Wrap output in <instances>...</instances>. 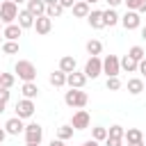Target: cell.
I'll return each instance as SVG.
<instances>
[{
    "label": "cell",
    "instance_id": "obj_1",
    "mask_svg": "<svg viewBox=\"0 0 146 146\" xmlns=\"http://www.w3.org/2000/svg\"><path fill=\"white\" fill-rule=\"evenodd\" d=\"M14 73L23 80V82H34L36 80V68L30 59H18L16 66H14Z\"/></svg>",
    "mask_w": 146,
    "mask_h": 146
},
{
    "label": "cell",
    "instance_id": "obj_2",
    "mask_svg": "<svg viewBox=\"0 0 146 146\" xmlns=\"http://www.w3.org/2000/svg\"><path fill=\"white\" fill-rule=\"evenodd\" d=\"M64 103H66L68 107H78V110H82V107L89 103V96H87L82 89H71V91L64 94Z\"/></svg>",
    "mask_w": 146,
    "mask_h": 146
},
{
    "label": "cell",
    "instance_id": "obj_3",
    "mask_svg": "<svg viewBox=\"0 0 146 146\" xmlns=\"http://www.w3.org/2000/svg\"><path fill=\"white\" fill-rule=\"evenodd\" d=\"M0 21L5 25H11L18 21V5H14L11 0H5L0 2Z\"/></svg>",
    "mask_w": 146,
    "mask_h": 146
},
{
    "label": "cell",
    "instance_id": "obj_4",
    "mask_svg": "<svg viewBox=\"0 0 146 146\" xmlns=\"http://www.w3.org/2000/svg\"><path fill=\"white\" fill-rule=\"evenodd\" d=\"M103 73H105L107 78H116V75L121 73V59H119L116 55H107V57L103 59Z\"/></svg>",
    "mask_w": 146,
    "mask_h": 146
},
{
    "label": "cell",
    "instance_id": "obj_5",
    "mask_svg": "<svg viewBox=\"0 0 146 146\" xmlns=\"http://www.w3.org/2000/svg\"><path fill=\"white\" fill-rule=\"evenodd\" d=\"M82 73L87 75V80H89V78L96 80V78L103 73V59H100V57H89L87 64H84V71H82Z\"/></svg>",
    "mask_w": 146,
    "mask_h": 146
},
{
    "label": "cell",
    "instance_id": "obj_6",
    "mask_svg": "<svg viewBox=\"0 0 146 146\" xmlns=\"http://www.w3.org/2000/svg\"><path fill=\"white\" fill-rule=\"evenodd\" d=\"M25 144H41L43 139V128L39 123H27L25 125Z\"/></svg>",
    "mask_w": 146,
    "mask_h": 146
},
{
    "label": "cell",
    "instance_id": "obj_7",
    "mask_svg": "<svg viewBox=\"0 0 146 146\" xmlns=\"http://www.w3.org/2000/svg\"><path fill=\"white\" fill-rule=\"evenodd\" d=\"M89 123H91V116H89L87 110H78V112H73V119H71L73 130H87Z\"/></svg>",
    "mask_w": 146,
    "mask_h": 146
},
{
    "label": "cell",
    "instance_id": "obj_8",
    "mask_svg": "<svg viewBox=\"0 0 146 146\" xmlns=\"http://www.w3.org/2000/svg\"><path fill=\"white\" fill-rule=\"evenodd\" d=\"M34 100H30V98H23V100H18L16 103V116L18 119H30L32 114H34Z\"/></svg>",
    "mask_w": 146,
    "mask_h": 146
},
{
    "label": "cell",
    "instance_id": "obj_9",
    "mask_svg": "<svg viewBox=\"0 0 146 146\" xmlns=\"http://www.w3.org/2000/svg\"><path fill=\"white\" fill-rule=\"evenodd\" d=\"M121 25L130 32V30H137V27L141 25V18H139L137 11H125V14L121 16Z\"/></svg>",
    "mask_w": 146,
    "mask_h": 146
},
{
    "label": "cell",
    "instance_id": "obj_10",
    "mask_svg": "<svg viewBox=\"0 0 146 146\" xmlns=\"http://www.w3.org/2000/svg\"><path fill=\"white\" fill-rule=\"evenodd\" d=\"M5 130H7V135H14V137H18L21 132H25V123H23V119H18V116H11V119H7V123H5Z\"/></svg>",
    "mask_w": 146,
    "mask_h": 146
},
{
    "label": "cell",
    "instance_id": "obj_11",
    "mask_svg": "<svg viewBox=\"0 0 146 146\" xmlns=\"http://www.w3.org/2000/svg\"><path fill=\"white\" fill-rule=\"evenodd\" d=\"M66 84H68L71 89H82V87L87 84V75L80 73V71H73V73L66 75Z\"/></svg>",
    "mask_w": 146,
    "mask_h": 146
},
{
    "label": "cell",
    "instance_id": "obj_12",
    "mask_svg": "<svg viewBox=\"0 0 146 146\" xmlns=\"http://www.w3.org/2000/svg\"><path fill=\"white\" fill-rule=\"evenodd\" d=\"M46 7H48V5H46L43 0H27V7H25V9H27L34 18H39V16H46Z\"/></svg>",
    "mask_w": 146,
    "mask_h": 146
},
{
    "label": "cell",
    "instance_id": "obj_13",
    "mask_svg": "<svg viewBox=\"0 0 146 146\" xmlns=\"http://www.w3.org/2000/svg\"><path fill=\"white\" fill-rule=\"evenodd\" d=\"M34 30H36V34H48L50 30H52V18H48V16H39L36 21H34Z\"/></svg>",
    "mask_w": 146,
    "mask_h": 146
},
{
    "label": "cell",
    "instance_id": "obj_14",
    "mask_svg": "<svg viewBox=\"0 0 146 146\" xmlns=\"http://www.w3.org/2000/svg\"><path fill=\"white\" fill-rule=\"evenodd\" d=\"M21 32H23V27H21L18 23H11V25H5V27H2V36H5L7 41H18Z\"/></svg>",
    "mask_w": 146,
    "mask_h": 146
},
{
    "label": "cell",
    "instance_id": "obj_15",
    "mask_svg": "<svg viewBox=\"0 0 146 146\" xmlns=\"http://www.w3.org/2000/svg\"><path fill=\"white\" fill-rule=\"evenodd\" d=\"M87 21H89V25L94 30H103L105 27V18H103V11L100 9H91V14L87 16Z\"/></svg>",
    "mask_w": 146,
    "mask_h": 146
},
{
    "label": "cell",
    "instance_id": "obj_16",
    "mask_svg": "<svg viewBox=\"0 0 146 146\" xmlns=\"http://www.w3.org/2000/svg\"><path fill=\"white\" fill-rule=\"evenodd\" d=\"M75 66H78V62H75V57H73V55H64V57L59 59V71H64L66 75H68V73H73V71H75Z\"/></svg>",
    "mask_w": 146,
    "mask_h": 146
},
{
    "label": "cell",
    "instance_id": "obj_17",
    "mask_svg": "<svg viewBox=\"0 0 146 146\" xmlns=\"http://www.w3.org/2000/svg\"><path fill=\"white\" fill-rule=\"evenodd\" d=\"M71 11H73V16H75V18H87V16L91 14V9H89V5H87L84 0H78V2L73 5V9H71Z\"/></svg>",
    "mask_w": 146,
    "mask_h": 146
},
{
    "label": "cell",
    "instance_id": "obj_18",
    "mask_svg": "<svg viewBox=\"0 0 146 146\" xmlns=\"http://www.w3.org/2000/svg\"><path fill=\"white\" fill-rule=\"evenodd\" d=\"M34 21H36V18H34V16H32L27 9H21V11H18V25H21L23 30L34 27Z\"/></svg>",
    "mask_w": 146,
    "mask_h": 146
},
{
    "label": "cell",
    "instance_id": "obj_19",
    "mask_svg": "<svg viewBox=\"0 0 146 146\" xmlns=\"http://www.w3.org/2000/svg\"><path fill=\"white\" fill-rule=\"evenodd\" d=\"M103 18H105V27H114L121 23V16L116 14V9H105L103 11Z\"/></svg>",
    "mask_w": 146,
    "mask_h": 146
},
{
    "label": "cell",
    "instance_id": "obj_20",
    "mask_svg": "<svg viewBox=\"0 0 146 146\" xmlns=\"http://www.w3.org/2000/svg\"><path fill=\"white\" fill-rule=\"evenodd\" d=\"M21 91H23V98H30V100H34V98L39 96V87H36V82H23Z\"/></svg>",
    "mask_w": 146,
    "mask_h": 146
},
{
    "label": "cell",
    "instance_id": "obj_21",
    "mask_svg": "<svg viewBox=\"0 0 146 146\" xmlns=\"http://www.w3.org/2000/svg\"><path fill=\"white\" fill-rule=\"evenodd\" d=\"M48 82H50L52 87H64V84H66V73L57 68V71H52V73H50V78H48Z\"/></svg>",
    "mask_w": 146,
    "mask_h": 146
},
{
    "label": "cell",
    "instance_id": "obj_22",
    "mask_svg": "<svg viewBox=\"0 0 146 146\" xmlns=\"http://www.w3.org/2000/svg\"><path fill=\"white\" fill-rule=\"evenodd\" d=\"M123 139H125L128 144H137V141H144V135H141V130H139V128H128Z\"/></svg>",
    "mask_w": 146,
    "mask_h": 146
},
{
    "label": "cell",
    "instance_id": "obj_23",
    "mask_svg": "<svg viewBox=\"0 0 146 146\" xmlns=\"http://www.w3.org/2000/svg\"><path fill=\"white\" fill-rule=\"evenodd\" d=\"M128 91H130L132 96L141 94V91H144V80H141V78H130V80H128Z\"/></svg>",
    "mask_w": 146,
    "mask_h": 146
},
{
    "label": "cell",
    "instance_id": "obj_24",
    "mask_svg": "<svg viewBox=\"0 0 146 146\" xmlns=\"http://www.w3.org/2000/svg\"><path fill=\"white\" fill-rule=\"evenodd\" d=\"M87 52H89L91 57H98V55L103 52V43H100L98 39H89V41H87Z\"/></svg>",
    "mask_w": 146,
    "mask_h": 146
},
{
    "label": "cell",
    "instance_id": "obj_25",
    "mask_svg": "<svg viewBox=\"0 0 146 146\" xmlns=\"http://www.w3.org/2000/svg\"><path fill=\"white\" fill-rule=\"evenodd\" d=\"M137 66H139V62H135V59H132V57H128V55L121 59V71H125V73H135V71H137Z\"/></svg>",
    "mask_w": 146,
    "mask_h": 146
},
{
    "label": "cell",
    "instance_id": "obj_26",
    "mask_svg": "<svg viewBox=\"0 0 146 146\" xmlns=\"http://www.w3.org/2000/svg\"><path fill=\"white\" fill-rule=\"evenodd\" d=\"M71 137H73V125H71V123H64V125L57 128V139L66 141V139H71Z\"/></svg>",
    "mask_w": 146,
    "mask_h": 146
},
{
    "label": "cell",
    "instance_id": "obj_27",
    "mask_svg": "<svg viewBox=\"0 0 146 146\" xmlns=\"http://www.w3.org/2000/svg\"><path fill=\"white\" fill-rule=\"evenodd\" d=\"M125 7H128V11L141 14V11H146V0H125Z\"/></svg>",
    "mask_w": 146,
    "mask_h": 146
},
{
    "label": "cell",
    "instance_id": "obj_28",
    "mask_svg": "<svg viewBox=\"0 0 146 146\" xmlns=\"http://www.w3.org/2000/svg\"><path fill=\"white\" fill-rule=\"evenodd\" d=\"M64 14V7L62 5H48L46 7V16L48 18H57V16H62Z\"/></svg>",
    "mask_w": 146,
    "mask_h": 146
},
{
    "label": "cell",
    "instance_id": "obj_29",
    "mask_svg": "<svg viewBox=\"0 0 146 146\" xmlns=\"http://www.w3.org/2000/svg\"><path fill=\"white\" fill-rule=\"evenodd\" d=\"M128 57H132L135 62H141V59L146 57V52H144V48H141V46H132V48L128 50Z\"/></svg>",
    "mask_w": 146,
    "mask_h": 146
},
{
    "label": "cell",
    "instance_id": "obj_30",
    "mask_svg": "<svg viewBox=\"0 0 146 146\" xmlns=\"http://www.w3.org/2000/svg\"><path fill=\"white\" fill-rule=\"evenodd\" d=\"M91 139H96V141H105V139H107V128L96 125V128L91 130Z\"/></svg>",
    "mask_w": 146,
    "mask_h": 146
},
{
    "label": "cell",
    "instance_id": "obj_31",
    "mask_svg": "<svg viewBox=\"0 0 146 146\" xmlns=\"http://www.w3.org/2000/svg\"><path fill=\"white\" fill-rule=\"evenodd\" d=\"M14 82H16V75H14V73H2V78H0V87L11 89V87H14Z\"/></svg>",
    "mask_w": 146,
    "mask_h": 146
},
{
    "label": "cell",
    "instance_id": "obj_32",
    "mask_svg": "<svg viewBox=\"0 0 146 146\" xmlns=\"http://www.w3.org/2000/svg\"><path fill=\"white\" fill-rule=\"evenodd\" d=\"M107 137H114V139H123L125 137V128L123 125H112L107 130Z\"/></svg>",
    "mask_w": 146,
    "mask_h": 146
},
{
    "label": "cell",
    "instance_id": "obj_33",
    "mask_svg": "<svg viewBox=\"0 0 146 146\" xmlns=\"http://www.w3.org/2000/svg\"><path fill=\"white\" fill-rule=\"evenodd\" d=\"M2 52L5 55H16L18 52V41H5L2 43Z\"/></svg>",
    "mask_w": 146,
    "mask_h": 146
},
{
    "label": "cell",
    "instance_id": "obj_34",
    "mask_svg": "<svg viewBox=\"0 0 146 146\" xmlns=\"http://www.w3.org/2000/svg\"><path fill=\"white\" fill-rule=\"evenodd\" d=\"M105 87H107L110 91H119V89H121V80H119V75H116V78H107Z\"/></svg>",
    "mask_w": 146,
    "mask_h": 146
},
{
    "label": "cell",
    "instance_id": "obj_35",
    "mask_svg": "<svg viewBox=\"0 0 146 146\" xmlns=\"http://www.w3.org/2000/svg\"><path fill=\"white\" fill-rule=\"evenodd\" d=\"M105 146H123V139H114V137H107V139H105Z\"/></svg>",
    "mask_w": 146,
    "mask_h": 146
},
{
    "label": "cell",
    "instance_id": "obj_36",
    "mask_svg": "<svg viewBox=\"0 0 146 146\" xmlns=\"http://www.w3.org/2000/svg\"><path fill=\"white\" fill-rule=\"evenodd\" d=\"M9 96H11V91H9V89H5V87H0V103H7V100H9Z\"/></svg>",
    "mask_w": 146,
    "mask_h": 146
},
{
    "label": "cell",
    "instance_id": "obj_37",
    "mask_svg": "<svg viewBox=\"0 0 146 146\" xmlns=\"http://www.w3.org/2000/svg\"><path fill=\"white\" fill-rule=\"evenodd\" d=\"M59 5H62L64 9H73V5H75V2H73V0H59Z\"/></svg>",
    "mask_w": 146,
    "mask_h": 146
},
{
    "label": "cell",
    "instance_id": "obj_38",
    "mask_svg": "<svg viewBox=\"0 0 146 146\" xmlns=\"http://www.w3.org/2000/svg\"><path fill=\"white\" fill-rule=\"evenodd\" d=\"M105 2L110 5V9H116V7H119L121 2H125V0H105Z\"/></svg>",
    "mask_w": 146,
    "mask_h": 146
},
{
    "label": "cell",
    "instance_id": "obj_39",
    "mask_svg": "<svg viewBox=\"0 0 146 146\" xmlns=\"http://www.w3.org/2000/svg\"><path fill=\"white\" fill-rule=\"evenodd\" d=\"M137 71H139L141 75H146V57H144V59L139 62V66H137Z\"/></svg>",
    "mask_w": 146,
    "mask_h": 146
},
{
    "label": "cell",
    "instance_id": "obj_40",
    "mask_svg": "<svg viewBox=\"0 0 146 146\" xmlns=\"http://www.w3.org/2000/svg\"><path fill=\"white\" fill-rule=\"evenodd\" d=\"M80 146H98V141H96V139H87V141H82Z\"/></svg>",
    "mask_w": 146,
    "mask_h": 146
},
{
    "label": "cell",
    "instance_id": "obj_41",
    "mask_svg": "<svg viewBox=\"0 0 146 146\" xmlns=\"http://www.w3.org/2000/svg\"><path fill=\"white\" fill-rule=\"evenodd\" d=\"M5 137H7V130H5V128H0V144L5 141Z\"/></svg>",
    "mask_w": 146,
    "mask_h": 146
},
{
    "label": "cell",
    "instance_id": "obj_42",
    "mask_svg": "<svg viewBox=\"0 0 146 146\" xmlns=\"http://www.w3.org/2000/svg\"><path fill=\"white\" fill-rule=\"evenodd\" d=\"M50 146H64V141H62V139H52V141H50Z\"/></svg>",
    "mask_w": 146,
    "mask_h": 146
},
{
    "label": "cell",
    "instance_id": "obj_43",
    "mask_svg": "<svg viewBox=\"0 0 146 146\" xmlns=\"http://www.w3.org/2000/svg\"><path fill=\"white\" fill-rule=\"evenodd\" d=\"M46 5H59V0H43Z\"/></svg>",
    "mask_w": 146,
    "mask_h": 146
},
{
    "label": "cell",
    "instance_id": "obj_44",
    "mask_svg": "<svg viewBox=\"0 0 146 146\" xmlns=\"http://www.w3.org/2000/svg\"><path fill=\"white\" fill-rule=\"evenodd\" d=\"M5 107H7V103H0V114L5 112Z\"/></svg>",
    "mask_w": 146,
    "mask_h": 146
},
{
    "label": "cell",
    "instance_id": "obj_45",
    "mask_svg": "<svg viewBox=\"0 0 146 146\" xmlns=\"http://www.w3.org/2000/svg\"><path fill=\"white\" fill-rule=\"evenodd\" d=\"M128 146H146L144 141H137V144H128Z\"/></svg>",
    "mask_w": 146,
    "mask_h": 146
},
{
    "label": "cell",
    "instance_id": "obj_46",
    "mask_svg": "<svg viewBox=\"0 0 146 146\" xmlns=\"http://www.w3.org/2000/svg\"><path fill=\"white\" fill-rule=\"evenodd\" d=\"M141 39H146V25L141 27Z\"/></svg>",
    "mask_w": 146,
    "mask_h": 146
},
{
    "label": "cell",
    "instance_id": "obj_47",
    "mask_svg": "<svg viewBox=\"0 0 146 146\" xmlns=\"http://www.w3.org/2000/svg\"><path fill=\"white\" fill-rule=\"evenodd\" d=\"M14 5H21V2H27V0H11Z\"/></svg>",
    "mask_w": 146,
    "mask_h": 146
},
{
    "label": "cell",
    "instance_id": "obj_48",
    "mask_svg": "<svg viewBox=\"0 0 146 146\" xmlns=\"http://www.w3.org/2000/svg\"><path fill=\"white\" fill-rule=\"evenodd\" d=\"M84 2H87V5H91V2H100V0H84Z\"/></svg>",
    "mask_w": 146,
    "mask_h": 146
},
{
    "label": "cell",
    "instance_id": "obj_49",
    "mask_svg": "<svg viewBox=\"0 0 146 146\" xmlns=\"http://www.w3.org/2000/svg\"><path fill=\"white\" fill-rule=\"evenodd\" d=\"M25 146H39V144H25Z\"/></svg>",
    "mask_w": 146,
    "mask_h": 146
},
{
    "label": "cell",
    "instance_id": "obj_50",
    "mask_svg": "<svg viewBox=\"0 0 146 146\" xmlns=\"http://www.w3.org/2000/svg\"><path fill=\"white\" fill-rule=\"evenodd\" d=\"M2 39H5V36H0V43H5V41H2Z\"/></svg>",
    "mask_w": 146,
    "mask_h": 146
},
{
    "label": "cell",
    "instance_id": "obj_51",
    "mask_svg": "<svg viewBox=\"0 0 146 146\" xmlns=\"http://www.w3.org/2000/svg\"><path fill=\"white\" fill-rule=\"evenodd\" d=\"M144 91H146V82H144Z\"/></svg>",
    "mask_w": 146,
    "mask_h": 146
},
{
    "label": "cell",
    "instance_id": "obj_52",
    "mask_svg": "<svg viewBox=\"0 0 146 146\" xmlns=\"http://www.w3.org/2000/svg\"><path fill=\"white\" fill-rule=\"evenodd\" d=\"M2 25H5V23H2V21H0V27H2Z\"/></svg>",
    "mask_w": 146,
    "mask_h": 146
},
{
    "label": "cell",
    "instance_id": "obj_53",
    "mask_svg": "<svg viewBox=\"0 0 146 146\" xmlns=\"http://www.w3.org/2000/svg\"><path fill=\"white\" fill-rule=\"evenodd\" d=\"M0 78H2V73H0Z\"/></svg>",
    "mask_w": 146,
    "mask_h": 146
},
{
    "label": "cell",
    "instance_id": "obj_54",
    "mask_svg": "<svg viewBox=\"0 0 146 146\" xmlns=\"http://www.w3.org/2000/svg\"><path fill=\"white\" fill-rule=\"evenodd\" d=\"M144 144H146V139H144Z\"/></svg>",
    "mask_w": 146,
    "mask_h": 146
},
{
    "label": "cell",
    "instance_id": "obj_55",
    "mask_svg": "<svg viewBox=\"0 0 146 146\" xmlns=\"http://www.w3.org/2000/svg\"><path fill=\"white\" fill-rule=\"evenodd\" d=\"M2 2H5V0H2Z\"/></svg>",
    "mask_w": 146,
    "mask_h": 146
}]
</instances>
